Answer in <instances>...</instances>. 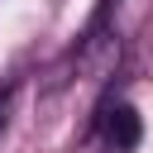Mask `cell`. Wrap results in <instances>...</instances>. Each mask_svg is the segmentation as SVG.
<instances>
[{"instance_id": "2", "label": "cell", "mask_w": 153, "mask_h": 153, "mask_svg": "<svg viewBox=\"0 0 153 153\" xmlns=\"http://www.w3.org/2000/svg\"><path fill=\"white\" fill-rule=\"evenodd\" d=\"M10 105H14V86L0 91V134H5V124H10Z\"/></svg>"}, {"instance_id": "1", "label": "cell", "mask_w": 153, "mask_h": 153, "mask_svg": "<svg viewBox=\"0 0 153 153\" xmlns=\"http://www.w3.org/2000/svg\"><path fill=\"white\" fill-rule=\"evenodd\" d=\"M96 134H100V143L110 153H134L139 139H143V120H139V110L129 100H105L96 110Z\"/></svg>"}]
</instances>
